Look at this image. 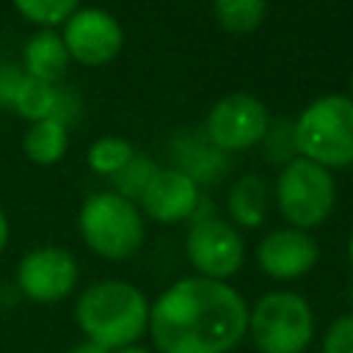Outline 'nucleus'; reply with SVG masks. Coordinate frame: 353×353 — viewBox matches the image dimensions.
I'll return each instance as SVG.
<instances>
[{"label": "nucleus", "mask_w": 353, "mask_h": 353, "mask_svg": "<svg viewBox=\"0 0 353 353\" xmlns=\"http://www.w3.org/2000/svg\"><path fill=\"white\" fill-rule=\"evenodd\" d=\"M248 301L232 281L185 276L149 306L157 353H232L248 331Z\"/></svg>", "instance_id": "f257e3e1"}, {"label": "nucleus", "mask_w": 353, "mask_h": 353, "mask_svg": "<svg viewBox=\"0 0 353 353\" xmlns=\"http://www.w3.org/2000/svg\"><path fill=\"white\" fill-rule=\"evenodd\" d=\"M152 301L143 290L124 279H102L88 284L74 301V323L83 339L119 350L138 345L149 331Z\"/></svg>", "instance_id": "f03ea898"}, {"label": "nucleus", "mask_w": 353, "mask_h": 353, "mask_svg": "<svg viewBox=\"0 0 353 353\" xmlns=\"http://www.w3.org/2000/svg\"><path fill=\"white\" fill-rule=\"evenodd\" d=\"M298 157L328 171L353 168V99L347 94H320L292 119Z\"/></svg>", "instance_id": "7ed1b4c3"}, {"label": "nucleus", "mask_w": 353, "mask_h": 353, "mask_svg": "<svg viewBox=\"0 0 353 353\" xmlns=\"http://www.w3.org/2000/svg\"><path fill=\"white\" fill-rule=\"evenodd\" d=\"M77 232L85 248L108 262L132 259L146 240L141 207L110 188L85 196L77 210Z\"/></svg>", "instance_id": "20e7f679"}, {"label": "nucleus", "mask_w": 353, "mask_h": 353, "mask_svg": "<svg viewBox=\"0 0 353 353\" xmlns=\"http://www.w3.org/2000/svg\"><path fill=\"white\" fill-rule=\"evenodd\" d=\"M259 353H306L314 342L312 303L295 290H268L248 306V331Z\"/></svg>", "instance_id": "39448f33"}, {"label": "nucleus", "mask_w": 353, "mask_h": 353, "mask_svg": "<svg viewBox=\"0 0 353 353\" xmlns=\"http://www.w3.org/2000/svg\"><path fill=\"white\" fill-rule=\"evenodd\" d=\"M273 204L287 226L312 232L323 226L336 207V179L334 171L295 157L279 168L273 179Z\"/></svg>", "instance_id": "423d86ee"}, {"label": "nucleus", "mask_w": 353, "mask_h": 353, "mask_svg": "<svg viewBox=\"0 0 353 353\" xmlns=\"http://www.w3.org/2000/svg\"><path fill=\"white\" fill-rule=\"evenodd\" d=\"M185 256L196 276L232 281L245 265V240L243 232L221 215H201L188 223L185 232Z\"/></svg>", "instance_id": "0eeeda50"}, {"label": "nucleus", "mask_w": 353, "mask_h": 353, "mask_svg": "<svg viewBox=\"0 0 353 353\" xmlns=\"http://www.w3.org/2000/svg\"><path fill=\"white\" fill-rule=\"evenodd\" d=\"M270 119L273 116L259 97L248 91H232L215 99V105L210 108L204 119V135L218 152L240 154L259 149Z\"/></svg>", "instance_id": "6e6552de"}, {"label": "nucleus", "mask_w": 353, "mask_h": 353, "mask_svg": "<svg viewBox=\"0 0 353 353\" xmlns=\"http://www.w3.org/2000/svg\"><path fill=\"white\" fill-rule=\"evenodd\" d=\"M14 281L19 295L33 303H61L72 298L80 284V262L66 245H36L17 262Z\"/></svg>", "instance_id": "1a4fd4ad"}, {"label": "nucleus", "mask_w": 353, "mask_h": 353, "mask_svg": "<svg viewBox=\"0 0 353 353\" xmlns=\"http://www.w3.org/2000/svg\"><path fill=\"white\" fill-rule=\"evenodd\" d=\"M61 39L72 63L97 69L116 61L124 50V28L108 11L97 6H80L63 25Z\"/></svg>", "instance_id": "9d476101"}, {"label": "nucleus", "mask_w": 353, "mask_h": 353, "mask_svg": "<svg viewBox=\"0 0 353 353\" xmlns=\"http://www.w3.org/2000/svg\"><path fill=\"white\" fill-rule=\"evenodd\" d=\"M204 204V188L176 165H160L138 199L143 218L163 226L190 223Z\"/></svg>", "instance_id": "9b49d317"}, {"label": "nucleus", "mask_w": 353, "mask_h": 353, "mask_svg": "<svg viewBox=\"0 0 353 353\" xmlns=\"http://www.w3.org/2000/svg\"><path fill=\"white\" fill-rule=\"evenodd\" d=\"M254 256L259 270L270 281L292 284L314 270V265L320 262V245L312 232L295 226H279L262 234Z\"/></svg>", "instance_id": "f8f14e48"}, {"label": "nucleus", "mask_w": 353, "mask_h": 353, "mask_svg": "<svg viewBox=\"0 0 353 353\" xmlns=\"http://www.w3.org/2000/svg\"><path fill=\"white\" fill-rule=\"evenodd\" d=\"M22 72L44 83H61L72 66L58 28H36L22 44Z\"/></svg>", "instance_id": "ddd939ff"}, {"label": "nucleus", "mask_w": 353, "mask_h": 353, "mask_svg": "<svg viewBox=\"0 0 353 353\" xmlns=\"http://www.w3.org/2000/svg\"><path fill=\"white\" fill-rule=\"evenodd\" d=\"M273 207V182L259 174L237 176L226 190V218L237 229H256L268 221Z\"/></svg>", "instance_id": "4468645a"}, {"label": "nucleus", "mask_w": 353, "mask_h": 353, "mask_svg": "<svg viewBox=\"0 0 353 353\" xmlns=\"http://www.w3.org/2000/svg\"><path fill=\"white\" fill-rule=\"evenodd\" d=\"M22 152L33 165H55L69 152V127L55 119H41L25 127Z\"/></svg>", "instance_id": "2eb2a0df"}, {"label": "nucleus", "mask_w": 353, "mask_h": 353, "mask_svg": "<svg viewBox=\"0 0 353 353\" xmlns=\"http://www.w3.org/2000/svg\"><path fill=\"white\" fill-rule=\"evenodd\" d=\"M55 102H58V83H44V80H36V77L25 74L19 80L17 94H14L11 110L19 119H25L28 124H33V121H41V119H52Z\"/></svg>", "instance_id": "dca6fc26"}, {"label": "nucleus", "mask_w": 353, "mask_h": 353, "mask_svg": "<svg viewBox=\"0 0 353 353\" xmlns=\"http://www.w3.org/2000/svg\"><path fill=\"white\" fill-rule=\"evenodd\" d=\"M212 17L232 36L254 33L268 17V0H212Z\"/></svg>", "instance_id": "f3484780"}, {"label": "nucleus", "mask_w": 353, "mask_h": 353, "mask_svg": "<svg viewBox=\"0 0 353 353\" xmlns=\"http://www.w3.org/2000/svg\"><path fill=\"white\" fill-rule=\"evenodd\" d=\"M138 154L135 143L130 138H121V135H102L97 141H91L88 152H85V163L88 168L97 174V176H116L132 157Z\"/></svg>", "instance_id": "a211bd4d"}, {"label": "nucleus", "mask_w": 353, "mask_h": 353, "mask_svg": "<svg viewBox=\"0 0 353 353\" xmlns=\"http://www.w3.org/2000/svg\"><path fill=\"white\" fill-rule=\"evenodd\" d=\"M11 6L33 28H61L83 0H11Z\"/></svg>", "instance_id": "6ab92c4d"}, {"label": "nucleus", "mask_w": 353, "mask_h": 353, "mask_svg": "<svg viewBox=\"0 0 353 353\" xmlns=\"http://www.w3.org/2000/svg\"><path fill=\"white\" fill-rule=\"evenodd\" d=\"M157 168H160V163H157L154 157L138 152L116 176L108 179V182H110V190H116L119 196H124V199H130V201L138 204L141 193L146 190V185L152 182V176L157 174Z\"/></svg>", "instance_id": "aec40b11"}, {"label": "nucleus", "mask_w": 353, "mask_h": 353, "mask_svg": "<svg viewBox=\"0 0 353 353\" xmlns=\"http://www.w3.org/2000/svg\"><path fill=\"white\" fill-rule=\"evenodd\" d=\"M259 149H262L265 160L279 168L287 165L290 160H295L298 149H295V135H292V119H287V116L270 119V127H268Z\"/></svg>", "instance_id": "412c9836"}, {"label": "nucleus", "mask_w": 353, "mask_h": 353, "mask_svg": "<svg viewBox=\"0 0 353 353\" xmlns=\"http://www.w3.org/2000/svg\"><path fill=\"white\" fill-rule=\"evenodd\" d=\"M320 353H353V312L339 314L325 325Z\"/></svg>", "instance_id": "4be33fe9"}, {"label": "nucleus", "mask_w": 353, "mask_h": 353, "mask_svg": "<svg viewBox=\"0 0 353 353\" xmlns=\"http://www.w3.org/2000/svg\"><path fill=\"white\" fill-rule=\"evenodd\" d=\"M22 77H25V72L19 63L0 61V108L11 110V102H14V94H17Z\"/></svg>", "instance_id": "5701e85b"}, {"label": "nucleus", "mask_w": 353, "mask_h": 353, "mask_svg": "<svg viewBox=\"0 0 353 353\" xmlns=\"http://www.w3.org/2000/svg\"><path fill=\"white\" fill-rule=\"evenodd\" d=\"M8 240H11V223H8L6 210L0 207V256H3L6 248H8Z\"/></svg>", "instance_id": "b1692460"}, {"label": "nucleus", "mask_w": 353, "mask_h": 353, "mask_svg": "<svg viewBox=\"0 0 353 353\" xmlns=\"http://www.w3.org/2000/svg\"><path fill=\"white\" fill-rule=\"evenodd\" d=\"M69 353H110V350H105V347H99V345H94V342L83 339V342H77Z\"/></svg>", "instance_id": "393cba45"}, {"label": "nucleus", "mask_w": 353, "mask_h": 353, "mask_svg": "<svg viewBox=\"0 0 353 353\" xmlns=\"http://www.w3.org/2000/svg\"><path fill=\"white\" fill-rule=\"evenodd\" d=\"M110 353H152V350L143 347V345H127V347H119V350H110Z\"/></svg>", "instance_id": "a878e982"}, {"label": "nucleus", "mask_w": 353, "mask_h": 353, "mask_svg": "<svg viewBox=\"0 0 353 353\" xmlns=\"http://www.w3.org/2000/svg\"><path fill=\"white\" fill-rule=\"evenodd\" d=\"M345 251H347V262H350V268H353V229H350V234H347V245H345Z\"/></svg>", "instance_id": "bb28decb"}, {"label": "nucleus", "mask_w": 353, "mask_h": 353, "mask_svg": "<svg viewBox=\"0 0 353 353\" xmlns=\"http://www.w3.org/2000/svg\"><path fill=\"white\" fill-rule=\"evenodd\" d=\"M347 97L353 99V72H350V83H347Z\"/></svg>", "instance_id": "cd10ccee"}, {"label": "nucleus", "mask_w": 353, "mask_h": 353, "mask_svg": "<svg viewBox=\"0 0 353 353\" xmlns=\"http://www.w3.org/2000/svg\"><path fill=\"white\" fill-rule=\"evenodd\" d=\"M350 303H353V292H350Z\"/></svg>", "instance_id": "c85d7f7f"}]
</instances>
